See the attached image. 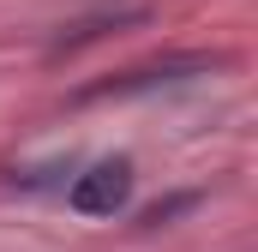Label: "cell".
I'll list each match as a JSON object with an SVG mask.
<instances>
[{
	"label": "cell",
	"mask_w": 258,
	"mask_h": 252,
	"mask_svg": "<svg viewBox=\"0 0 258 252\" xmlns=\"http://www.w3.org/2000/svg\"><path fill=\"white\" fill-rule=\"evenodd\" d=\"M144 18H150V6H102V12H84V18H72L60 36L48 42V54H72V48H84V42L120 30V24H144Z\"/></svg>",
	"instance_id": "cell-3"
},
{
	"label": "cell",
	"mask_w": 258,
	"mask_h": 252,
	"mask_svg": "<svg viewBox=\"0 0 258 252\" xmlns=\"http://www.w3.org/2000/svg\"><path fill=\"white\" fill-rule=\"evenodd\" d=\"M126 198H132V162L126 156H102V162H90L84 174L66 180V204L78 216H114V210H126Z\"/></svg>",
	"instance_id": "cell-2"
},
{
	"label": "cell",
	"mask_w": 258,
	"mask_h": 252,
	"mask_svg": "<svg viewBox=\"0 0 258 252\" xmlns=\"http://www.w3.org/2000/svg\"><path fill=\"white\" fill-rule=\"evenodd\" d=\"M222 54H168V60H150V66H132V72H114L90 90H78V102H102V96H144V90H162V84H186V78H204L216 72Z\"/></svg>",
	"instance_id": "cell-1"
},
{
	"label": "cell",
	"mask_w": 258,
	"mask_h": 252,
	"mask_svg": "<svg viewBox=\"0 0 258 252\" xmlns=\"http://www.w3.org/2000/svg\"><path fill=\"white\" fill-rule=\"evenodd\" d=\"M186 204H192V198H168V204H150V210H144V222L156 228V222H168V216H174V210H186Z\"/></svg>",
	"instance_id": "cell-4"
}]
</instances>
